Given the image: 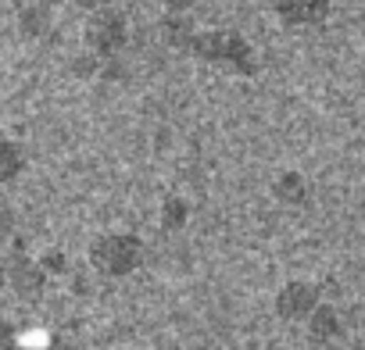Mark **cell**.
Instances as JSON below:
<instances>
[{"label": "cell", "instance_id": "6da1fadb", "mask_svg": "<svg viewBox=\"0 0 365 350\" xmlns=\"http://www.w3.org/2000/svg\"><path fill=\"white\" fill-rule=\"evenodd\" d=\"M322 11L319 0H279V15L287 22H312Z\"/></svg>", "mask_w": 365, "mask_h": 350}, {"label": "cell", "instance_id": "7a4b0ae2", "mask_svg": "<svg viewBox=\"0 0 365 350\" xmlns=\"http://www.w3.org/2000/svg\"><path fill=\"white\" fill-rule=\"evenodd\" d=\"M72 4H79L83 11H104V8L111 4V0H72Z\"/></svg>", "mask_w": 365, "mask_h": 350}]
</instances>
